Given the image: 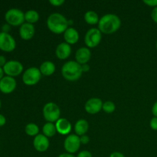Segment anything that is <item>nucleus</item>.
<instances>
[{
  "label": "nucleus",
  "instance_id": "7ed1b4c3",
  "mask_svg": "<svg viewBox=\"0 0 157 157\" xmlns=\"http://www.w3.org/2000/svg\"><path fill=\"white\" fill-rule=\"evenodd\" d=\"M82 67L76 61H69L64 63L61 67L63 78L68 81H76L81 77Z\"/></svg>",
  "mask_w": 157,
  "mask_h": 157
},
{
  "label": "nucleus",
  "instance_id": "473e14b6",
  "mask_svg": "<svg viewBox=\"0 0 157 157\" xmlns=\"http://www.w3.org/2000/svg\"><path fill=\"white\" fill-rule=\"evenodd\" d=\"M110 157H125V156H124L122 153H121V152L116 151L113 152V153L110 155Z\"/></svg>",
  "mask_w": 157,
  "mask_h": 157
},
{
  "label": "nucleus",
  "instance_id": "aec40b11",
  "mask_svg": "<svg viewBox=\"0 0 157 157\" xmlns=\"http://www.w3.org/2000/svg\"><path fill=\"white\" fill-rule=\"evenodd\" d=\"M89 129V124L86 120L80 119L75 123V131L76 135L81 136L85 135Z\"/></svg>",
  "mask_w": 157,
  "mask_h": 157
},
{
  "label": "nucleus",
  "instance_id": "f257e3e1",
  "mask_svg": "<svg viewBox=\"0 0 157 157\" xmlns=\"http://www.w3.org/2000/svg\"><path fill=\"white\" fill-rule=\"evenodd\" d=\"M98 25L101 33L109 35L116 32L121 28V20L114 14H106L100 18Z\"/></svg>",
  "mask_w": 157,
  "mask_h": 157
},
{
  "label": "nucleus",
  "instance_id": "a878e982",
  "mask_svg": "<svg viewBox=\"0 0 157 157\" xmlns=\"http://www.w3.org/2000/svg\"><path fill=\"white\" fill-rule=\"evenodd\" d=\"M150 127L153 130L157 131V117H153L150 120Z\"/></svg>",
  "mask_w": 157,
  "mask_h": 157
},
{
  "label": "nucleus",
  "instance_id": "1a4fd4ad",
  "mask_svg": "<svg viewBox=\"0 0 157 157\" xmlns=\"http://www.w3.org/2000/svg\"><path fill=\"white\" fill-rule=\"evenodd\" d=\"M16 48L15 38L8 32H0V50L5 52H11Z\"/></svg>",
  "mask_w": 157,
  "mask_h": 157
},
{
  "label": "nucleus",
  "instance_id": "f704fd0d",
  "mask_svg": "<svg viewBox=\"0 0 157 157\" xmlns=\"http://www.w3.org/2000/svg\"><path fill=\"white\" fill-rule=\"evenodd\" d=\"M6 117H5L4 115H2L0 113V127H2V126H4L5 124H6Z\"/></svg>",
  "mask_w": 157,
  "mask_h": 157
},
{
  "label": "nucleus",
  "instance_id": "6ab92c4d",
  "mask_svg": "<svg viewBox=\"0 0 157 157\" xmlns=\"http://www.w3.org/2000/svg\"><path fill=\"white\" fill-rule=\"evenodd\" d=\"M39 70L44 76H51L55 73L56 67L52 61H45L40 65Z\"/></svg>",
  "mask_w": 157,
  "mask_h": 157
},
{
  "label": "nucleus",
  "instance_id": "6e6552de",
  "mask_svg": "<svg viewBox=\"0 0 157 157\" xmlns=\"http://www.w3.org/2000/svg\"><path fill=\"white\" fill-rule=\"evenodd\" d=\"M3 68V71L6 74V76L9 77H16L21 75L23 71L22 64L20 61H16V60H10L7 61L5 64Z\"/></svg>",
  "mask_w": 157,
  "mask_h": 157
},
{
  "label": "nucleus",
  "instance_id": "2eb2a0df",
  "mask_svg": "<svg viewBox=\"0 0 157 157\" xmlns=\"http://www.w3.org/2000/svg\"><path fill=\"white\" fill-rule=\"evenodd\" d=\"M35 34V28L34 25L30 23L25 22L20 26L19 28V35L21 39L28 40L32 39Z\"/></svg>",
  "mask_w": 157,
  "mask_h": 157
},
{
  "label": "nucleus",
  "instance_id": "4be33fe9",
  "mask_svg": "<svg viewBox=\"0 0 157 157\" xmlns=\"http://www.w3.org/2000/svg\"><path fill=\"white\" fill-rule=\"evenodd\" d=\"M39 17L38 12L34 9H30L25 12V20L26 22L30 24L33 25L34 23H36L39 20Z\"/></svg>",
  "mask_w": 157,
  "mask_h": 157
},
{
  "label": "nucleus",
  "instance_id": "dca6fc26",
  "mask_svg": "<svg viewBox=\"0 0 157 157\" xmlns=\"http://www.w3.org/2000/svg\"><path fill=\"white\" fill-rule=\"evenodd\" d=\"M71 54V47L66 42H61L55 49V55L60 60H65L70 57Z\"/></svg>",
  "mask_w": 157,
  "mask_h": 157
},
{
  "label": "nucleus",
  "instance_id": "72a5a7b5",
  "mask_svg": "<svg viewBox=\"0 0 157 157\" xmlns=\"http://www.w3.org/2000/svg\"><path fill=\"white\" fill-rule=\"evenodd\" d=\"M152 113H153V116L157 117V101L154 103L153 107H152Z\"/></svg>",
  "mask_w": 157,
  "mask_h": 157
},
{
  "label": "nucleus",
  "instance_id": "f03ea898",
  "mask_svg": "<svg viewBox=\"0 0 157 157\" xmlns=\"http://www.w3.org/2000/svg\"><path fill=\"white\" fill-rule=\"evenodd\" d=\"M68 20L62 14L55 12L48 17L47 27L52 33L59 34L64 33L68 29Z\"/></svg>",
  "mask_w": 157,
  "mask_h": 157
},
{
  "label": "nucleus",
  "instance_id": "5701e85b",
  "mask_svg": "<svg viewBox=\"0 0 157 157\" xmlns=\"http://www.w3.org/2000/svg\"><path fill=\"white\" fill-rule=\"evenodd\" d=\"M57 130L55 124L54 123H49L47 122L42 127V133L43 134L48 138L52 137L56 133Z\"/></svg>",
  "mask_w": 157,
  "mask_h": 157
},
{
  "label": "nucleus",
  "instance_id": "c756f323",
  "mask_svg": "<svg viewBox=\"0 0 157 157\" xmlns=\"http://www.w3.org/2000/svg\"><path fill=\"white\" fill-rule=\"evenodd\" d=\"M80 140H81V144H87L90 142V137L87 135H83L80 136Z\"/></svg>",
  "mask_w": 157,
  "mask_h": 157
},
{
  "label": "nucleus",
  "instance_id": "c9c22d12",
  "mask_svg": "<svg viewBox=\"0 0 157 157\" xmlns=\"http://www.w3.org/2000/svg\"><path fill=\"white\" fill-rule=\"evenodd\" d=\"M81 67H82L83 72H87L90 70V66L88 65V64H85L81 65Z\"/></svg>",
  "mask_w": 157,
  "mask_h": 157
},
{
  "label": "nucleus",
  "instance_id": "2f4dec72",
  "mask_svg": "<svg viewBox=\"0 0 157 157\" xmlns=\"http://www.w3.org/2000/svg\"><path fill=\"white\" fill-rule=\"evenodd\" d=\"M6 62H7V61H6V57L3 56V55H0V67H4Z\"/></svg>",
  "mask_w": 157,
  "mask_h": 157
},
{
  "label": "nucleus",
  "instance_id": "f8f14e48",
  "mask_svg": "<svg viewBox=\"0 0 157 157\" xmlns=\"http://www.w3.org/2000/svg\"><path fill=\"white\" fill-rule=\"evenodd\" d=\"M103 104L104 103H103L102 100L100 98H92L86 102L85 105H84V109H85L86 112L90 114H96L102 110Z\"/></svg>",
  "mask_w": 157,
  "mask_h": 157
},
{
  "label": "nucleus",
  "instance_id": "20e7f679",
  "mask_svg": "<svg viewBox=\"0 0 157 157\" xmlns=\"http://www.w3.org/2000/svg\"><path fill=\"white\" fill-rule=\"evenodd\" d=\"M43 117L47 122L55 123L60 119L61 110L58 104L54 102H48L44 104L42 110Z\"/></svg>",
  "mask_w": 157,
  "mask_h": 157
},
{
  "label": "nucleus",
  "instance_id": "0eeeda50",
  "mask_svg": "<svg viewBox=\"0 0 157 157\" xmlns=\"http://www.w3.org/2000/svg\"><path fill=\"white\" fill-rule=\"evenodd\" d=\"M102 33L98 28H91L87 31L84 36V42L89 48H95L101 43Z\"/></svg>",
  "mask_w": 157,
  "mask_h": 157
},
{
  "label": "nucleus",
  "instance_id": "bb28decb",
  "mask_svg": "<svg viewBox=\"0 0 157 157\" xmlns=\"http://www.w3.org/2000/svg\"><path fill=\"white\" fill-rule=\"evenodd\" d=\"M144 3L150 7H157V0H144Z\"/></svg>",
  "mask_w": 157,
  "mask_h": 157
},
{
  "label": "nucleus",
  "instance_id": "c85d7f7f",
  "mask_svg": "<svg viewBox=\"0 0 157 157\" xmlns=\"http://www.w3.org/2000/svg\"><path fill=\"white\" fill-rule=\"evenodd\" d=\"M49 2H50V4L52 5L53 6L58 7V6H61L64 4V0H50Z\"/></svg>",
  "mask_w": 157,
  "mask_h": 157
},
{
  "label": "nucleus",
  "instance_id": "58836bf2",
  "mask_svg": "<svg viewBox=\"0 0 157 157\" xmlns=\"http://www.w3.org/2000/svg\"><path fill=\"white\" fill-rule=\"evenodd\" d=\"M1 106H2V103H1V100H0V109H1Z\"/></svg>",
  "mask_w": 157,
  "mask_h": 157
},
{
  "label": "nucleus",
  "instance_id": "4468645a",
  "mask_svg": "<svg viewBox=\"0 0 157 157\" xmlns=\"http://www.w3.org/2000/svg\"><path fill=\"white\" fill-rule=\"evenodd\" d=\"M91 58V52L87 47H81L75 53V60L81 65L88 63Z\"/></svg>",
  "mask_w": 157,
  "mask_h": 157
},
{
  "label": "nucleus",
  "instance_id": "cd10ccee",
  "mask_svg": "<svg viewBox=\"0 0 157 157\" xmlns=\"http://www.w3.org/2000/svg\"><path fill=\"white\" fill-rule=\"evenodd\" d=\"M76 157H93L91 153L88 150H82L80 152Z\"/></svg>",
  "mask_w": 157,
  "mask_h": 157
},
{
  "label": "nucleus",
  "instance_id": "39448f33",
  "mask_svg": "<svg viewBox=\"0 0 157 157\" xmlns=\"http://www.w3.org/2000/svg\"><path fill=\"white\" fill-rule=\"evenodd\" d=\"M5 19L8 25L12 26H21L25 23V13L18 9H10L5 14Z\"/></svg>",
  "mask_w": 157,
  "mask_h": 157
},
{
  "label": "nucleus",
  "instance_id": "a211bd4d",
  "mask_svg": "<svg viewBox=\"0 0 157 157\" xmlns=\"http://www.w3.org/2000/svg\"><path fill=\"white\" fill-rule=\"evenodd\" d=\"M64 38L66 43L71 44H75L79 40V33L75 28H68L64 33Z\"/></svg>",
  "mask_w": 157,
  "mask_h": 157
},
{
  "label": "nucleus",
  "instance_id": "f3484780",
  "mask_svg": "<svg viewBox=\"0 0 157 157\" xmlns=\"http://www.w3.org/2000/svg\"><path fill=\"white\" fill-rule=\"evenodd\" d=\"M57 132L61 135H68L71 133L72 129L71 124L70 121L65 118H60L58 121L55 122Z\"/></svg>",
  "mask_w": 157,
  "mask_h": 157
},
{
  "label": "nucleus",
  "instance_id": "e433bc0d",
  "mask_svg": "<svg viewBox=\"0 0 157 157\" xmlns=\"http://www.w3.org/2000/svg\"><path fill=\"white\" fill-rule=\"evenodd\" d=\"M58 157H76V156H74L73 154H71V153H61V154H60Z\"/></svg>",
  "mask_w": 157,
  "mask_h": 157
},
{
  "label": "nucleus",
  "instance_id": "9b49d317",
  "mask_svg": "<svg viewBox=\"0 0 157 157\" xmlns=\"http://www.w3.org/2000/svg\"><path fill=\"white\" fill-rule=\"evenodd\" d=\"M17 82L12 77L4 76L0 81V91L6 94L12 93L15 90Z\"/></svg>",
  "mask_w": 157,
  "mask_h": 157
},
{
  "label": "nucleus",
  "instance_id": "4c0bfd02",
  "mask_svg": "<svg viewBox=\"0 0 157 157\" xmlns=\"http://www.w3.org/2000/svg\"><path fill=\"white\" fill-rule=\"evenodd\" d=\"M4 71H3V68L2 67H0V81L2 80V78L4 77Z\"/></svg>",
  "mask_w": 157,
  "mask_h": 157
},
{
  "label": "nucleus",
  "instance_id": "393cba45",
  "mask_svg": "<svg viewBox=\"0 0 157 157\" xmlns=\"http://www.w3.org/2000/svg\"><path fill=\"white\" fill-rule=\"evenodd\" d=\"M102 110L107 113H112L116 110V105L113 101H107L103 104Z\"/></svg>",
  "mask_w": 157,
  "mask_h": 157
},
{
  "label": "nucleus",
  "instance_id": "b1692460",
  "mask_svg": "<svg viewBox=\"0 0 157 157\" xmlns=\"http://www.w3.org/2000/svg\"><path fill=\"white\" fill-rule=\"evenodd\" d=\"M25 132L28 136L35 137L37 135L39 134V127L34 123H29L25 127Z\"/></svg>",
  "mask_w": 157,
  "mask_h": 157
},
{
  "label": "nucleus",
  "instance_id": "ddd939ff",
  "mask_svg": "<svg viewBox=\"0 0 157 157\" xmlns=\"http://www.w3.org/2000/svg\"><path fill=\"white\" fill-rule=\"evenodd\" d=\"M50 143L49 140L47 136H44V134H38L34 137L33 140V147L35 150L38 152H45L48 150Z\"/></svg>",
  "mask_w": 157,
  "mask_h": 157
},
{
  "label": "nucleus",
  "instance_id": "412c9836",
  "mask_svg": "<svg viewBox=\"0 0 157 157\" xmlns=\"http://www.w3.org/2000/svg\"><path fill=\"white\" fill-rule=\"evenodd\" d=\"M84 21L89 25H97L100 21L99 15L94 11L89 10L84 14Z\"/></svg>",
  "mask_w": 157,
  "mask_h": 157
},
{
  "label": "nucleus",
  "instance_id": "7c9ffc66",
  "mask_svg": "<svg viewBox=\"0 0 157 157\" xmlns=\"http://www.w3.org/2000/svg\"><path fill=\"white\" fill-rule=\"evenodd\" d=\"M151 18L154 22L157 23V7L153 8L151 12Z\"/></svg>",
  "mask_w": 157,
  "mask_h": 157
},
{
  "label": "nucleus",
  "instance_id": "ea45409f",
  "mask_svg": "<svg viewBox=\"0 0 157 157\" xmlns=\"http://www.w3.org/2000/svg\"><path fill=\"white\" fill-rule=\"evenodd\" d=\"M156 50H157V41H156Z\"/></svg>",
  "mask_w": 157,
  "mask_h": 157
},
{
  "label": "nucleus",
  "instance_id": "423d86ee",
  "mask_svg": "<svg viewBox=\"0 0 157 157\" xmlns=\"http://www.w3.org/2000/svg\"><path fill=\"white\" fill-rule=\"evenodd\" d=\"M41 73L39 68L31 67L26 69L22 75V81L28 86H33L38 84L41 78Z\"/></svg>",
  "mask_w": 157,
  "mask_h": 157
},
{
  "label": "nucleus",
  "instance_id": "9d476101",
  "mask_svg": "<svg viewBox=\"0 0 157 157\" xmlns=\"http://www.w3.org/2000/svg\"><path fill=\"white\" fill-rule=\"evenodd\" d=\"M81 143L80 136L76 134H69L64 142V148L67 153L74 154L79 150Z\"/></svg>",
  "mask_w": 157,
  "mask_h": 157
}]
</instances>
